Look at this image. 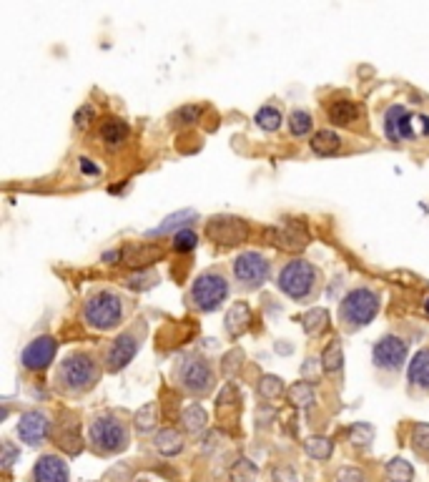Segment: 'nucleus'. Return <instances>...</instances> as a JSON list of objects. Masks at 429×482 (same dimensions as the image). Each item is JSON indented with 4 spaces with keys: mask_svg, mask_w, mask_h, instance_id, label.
I'll use <instances>...</instances> for the list:
<instances>
[{
    "mask_svg": "<svg viewBox=\"0 0 429 482\" xmlns=\"http://www.w3.org/2000/svg\"><path fill=\"white\" fill-rule=\"evenodd\" d=\"M319 279L317 266L304 259H297V261H289L284 269L279 271V289L284 291L286 297L291 299H306L314 291Z\"/></svg>",
    "mask_w": 429,
    "mask_h": 482,
    "instance_id": "1",
    "label": "nucleus"
},
{
    "mask_svg": "<svg viewBox=\"0 0 429 482\" xmlns=\"http://www.w3.org/2000/svg\"><path fill=\"white\" fill-rule=\"evenodd\" d=\"M58 379L63 382V387L71 392H86L91 390L96 379H98V364L91 354L76 352L71 357L63 359L58 370Z\"/></svg>",
    "mask_w": 429,
    "mask_h": 482,
    "instance_id": "2",
    "label": "nucleus"
},
{
    "mask_svg": "<svg viewBox=\"0 0 429 482\" xmlns=\"http://www.w3.org/2000/svg\"><path fill=\"white\" fill-rule=\"evenodd\" d=\"M379 311V297L374 291L367 289V286H359V289H351L347 297L342 299V307H339V317L347 322V327H364L376 317Z\"/></svg>",
    "mask_w": 429,
    "mask_h": 482,
    "instance_id": "3",
    "label": "nucleus"
},
{
    "mask_svg": "<svg viewBox=\"0 0 429 482\" xmlns=\"http://www.w3.org/2000/svg\"><path fill=\"white\" fill-rule=\"evenodd\" d=\"M121 317H123V304H121V299L113 291L93 294L86 302V309H83V319L91 324L93 329H100V332L119 327Z\"/></svg>",
    "mask_w": 429,
    "mask_h": 482,
    "instance_id": "4",
    "label": "nucleus"
},
{
    "mask_svg": "<svg viewBox=\"0 0 429 482\" xmlns=\"http://www.w3.org/2000/svg\"><path fill=\"white\" fill-rule=\"evenodd\" d=\"M229 297V282L218 271H204L191 284V302L196 309L211 311Z\"/></svg>",
    "mask_w": 429,
    "mask_h": 482,
    "instance_id": "5",
    "label": "nucleus"
},
{
    "mask_svg": "<svg viewBox=\"0 0 429 482\" xmlns=\"http://www.w3.org/2000/svg\"><path fill=\"white\" fill-rule=\"evenodd\" d=\"M91 442L100 452L113 455V452H121V449L128 447V429L121 420L103 415L91 424Z\"/></svg>",
    "mask_w": 429,
    "mask_h": 482,
    "instance_id": "6",
    "label": "nucleus"
},
{
    "mask_svg": "<svg viewBox=\"0 0 429 482\" xmlns=\"http://www.w3.org/2000/svg\"><path fill=\"white\" fill-rule=\"evenodd\" d=\"M271 264L269 259H264L256 251H244L234 259V277L238 279V284H244L246 289H256L269 279Z\"/></svg>",
    "mask_w": 429,
    "mask_h": 482,
    "instance_id": "7",
    "label": "nucleus"
},
{
    "mask_svg": "<svg viewBox=\"0 0 429 482\" xmlns=\"http://www.w3.org/2000/svg\"><path fill=\"white\" fill-rule=\"evenodd\" d=\"M206 236L211 239V241H216V244L234 246V244L246 241V236H249V226H246L244 218L213 216V218H209V224H206Z\"/></svg>",
    "mask_w": 429,
    "mask_h": 482,
    "instance_id": "8",
    "label": "nucleus"
},
{
    "mask_svg": "<svg viewBox=\"0 0 429 482\" xmlns=\"http://www.w3.org/2000/svg\"><path fill=\"white\" fill-rule=\"evenodd\" d=\"M371 357H374V364L379 370L387 372H396L402 370V362L407 359V342L399 337H382L374 344L371 350Z\"/></svg>",
    "mask_w": 429,
    "mask_h": 482,
    "instance_id": "9",
    "label": "nucleus"
},
{
    "mask_svg": "<svg viewBox=\"0 0 429 482\" xmlns=\"http://www.w3.org/2000/svg\"><path fill=\"white\" fill-rule=\"evenodd\" d=\"M181 384H184L186 392L191 395H209L213 387V372L209 367V362L204 359H189V362L181 367Z\"/></svg>",
    "mask_w": 429,
    "mask_h": 482,
    "instance_id": "10",
    "label": "nucleus"
},
{
    "mask_svg": "<svg viewBox=\"0 0 429 482\" xmlns=\"http://www.w3.org/2000/svg\"><path fill=\"white\" fill-rule=\"evenodd\" d=\"M55 352H58V344L53 337H35L33 342L28 344L23 354H20V362L23 367L30 372H40L51 367V362L55 359Z\"/></svg>",
    "mask_w": 429,
    "mask_h": 482,
    "instance_id": "11",
    "label": "nucleus"
},
{
    "mask_svg": "<svg viewBox=\"0 0 429 482\" xmlns=\"http://www.w3.org/2000/svg\"><path fill=\"white\" fill-rule=\"evenodd\" d=\"M384 133L387 139L399 144V141H412L414 136V113H410L404 106H392L384 116Z\"/></svg>",
    "mask_w": 429,
    "mask_h": 482,
    "instance_id": "12",
    "label": "nucleus"
},
{
    "mask_svg": "<svg viewBox=\"0 0 429 482\" xmlns=\"http://www.w3.org/2000/svg\"><path fill=\"white\" fill-rule=\"evenodd\" d=\"M266 239L284 251H301L309 244V232L301 224H291L289 221L284 226H271V229H266Z\"/></svg>",
    "mask_w": 429,
    "mask_h": 482,
    "instance_id": "13",
    "label": "nucleus"
},
{
    "mask_svg": "<svg viewBox=\"0 0 429 482\" xmlns=\"http://www.w3.org/2000/svg\"><path fill=\"white\" fill-rule=\"evenodd\" d=\"M51 432V422L48 417L38 410H28L20 415L18 420V437L26 445H40Z\"/></svg>",
    "mask_w": 429,
    "mask_h": 482,
    "instance_id": "14",
    "label": "nucleus"
},
{
    "mask_svg": "<svg viewBox=\"0 0 429 482\" xmlns=\"http://www.w3.org/2000/svg\"><path fill=\"white\" fill-rule=\"evenodd\" d=\"M136 352H139V339H136V334H133V332L121 334V337L111 344V350H108L106 370L108 372H121L125 364L136 357Z\"/></svg>",
    "mask_w": 429,
    "mask_h": 482,
    "instance_id": "15",
    "label": "nucleus"
},
{
    "mask_svg": "<svg viewBox=\"0 0 429 482\" xmlns=\"http://www.w3.org/2000/svg\"><path fill=\"white\" fill-rule=\"evenodd\" d=\"M33 482H68V465L55 455H43L33 467Z\"/></svg>",
    "mask_w": 429,
    "mask_h": 482,
    "instance_id": "16",
    "label": "nucleus"
},
{
    "mask_svg": "<svg viewBox=\"0 0 429 482\" xmlns=\"http://www.w3.org/2000/svg\"><path fill=\"white\" fill-rule=\"evenodd\" d=\"M121 257H123L125 264L131 266H146L151 264V261H159L164 257V249L161 246H141V244H128L123 251H121Z\"/></svg>",
    "mask_w": 429,
    "mask_h": 482,
    "instance_id": "17",
    "label": "nucleus"
},
{
    "mask_svg": "<svg viewBox=\"0 0 429 482\" xmlns=\"http://www.w3.org/2000/svg\"><path fill=\"white\" fill-rule=\"evenodd\" d=\"M251 322V309H249V304L244 302H236L229 309V314H226V332L231 334V337H238L241 332H246V327H249Z\"/></svg>",
    "mask_w": 429,
    "mask_h": 482,
    "instance_id": "18",
    "label": "nucleus"
},
{
    "mask_svg": "<svg viewBox=\"0 0 429 482\" xmlns=\"http://www.w3.org/2000/svg\"><path fill=\"white\" fill-rule=\"evenodd\" d=\"M193 218H196V212L193 209H184V212H176L171 214V216H166L164 224H159L156 229H151V236H164V234L168 232H184L186 224H191Z\"/></svg>",
    "mask_w": 429,
    "mask_h": 482,
    "instance_id": "19",
    "label": "nucleus"
},
{
    "mask_svg": "<svg viewBox=\"0 0 429 482\" xmlns=\"http://www.w3.org/2000/svg\"><path fill=\"white\" fill-rule=\"evenodd\" d=\"M156 449H159L161 455H166V457L179 455L181 449H184V437H181L179 432H176V429H171V427L161 429L159 435H156Z\"/></svg>",
    "mask_w": 429,
    "mask_h": 482,
    "instance_id": "20",
    "label": "nucleus"
},
{
    "mask_svg": "<svg viewBox=\"0 0 429 482\" xmlns=\"http://www.w3.org/2000/svg\"><path fill=\"white\" fill-rule=\"evenodd\" d=\"M410 382L414 387H429V350L417 352L410 362Z\"/></svg>",
    "mask_w": 429,
    "mask_h": 482,
    "instance_id": "21",
    "label": "nucleus"
},
{
    "mask_svg": "<svg viewBox=\"0 0 429 482\" xmlns=\"http://www.w3.org/2000/svg\"><path fill=\"white\" fill-rule=\"evenodd\" d=\"M339 136L334 131H319L314 133V139H311V151L319 153V156H331V153L339 151Z\"/></svg>",
    "mask_w": 429,
    "mask_h": 482,
    "instance_id": "22",
    "label": "nucleus"
},
{
    "mask_svg": "<svg viewBox=\"0 0 429 482\" xmlns=\"http://www.w3.org/2000/svg\"><path fill=\"white\" fill-rule=\"evenodd\" d=\"M125 136H128V123L121 119H108L100 126V139L108 146H119L121 141H125Z\"/></svg>",
    "mask_w": 429,
    "mask_h": 482,
    "instance_id": "23",
    "label": "nucleus"
},
{
    "mask_svg": "<svg viewBox=\"0 0 429 482\" xmlns=\"http://www.w3.org/2000/svg\"><path fill=\"white\" fill-rule=\"evenodd\" d=\"M181 420H184V427L189 429L191 435H198L201 429H206L209 415H206V410L201 407V404H191V407H186V410H184Z\"/></svg>",
    "mask_w": 429,
    "mask_h": 482,
    "instance_id": "24",
    "label": "nucleus"
},
{
    "mask_svg": "<svg viewBox=\"0 0 429 482\" xmlns=\"http://www.w3.org/2000/svg\"><path fill=\"white\" fill-rule=\"evenodd\" d=\"M357 106L351 103V101H334L329 106V119L334 121L337 126H347V123H351V121L357 119Z\"/></svg>",
    "mask_w": 429,
    "mask_h": 482,
    "instance_id": "25",
    "label": "nucleus"
},
{
    "mask_svg": "<svg viewBox=\"0 0 429 482\" xmlns=\"http://www.w3.org/2000/svg\"><path fill=\"white\" fill-rule=\"evenodd\" d=\"M344 364V350H342V342L339 339H331L326 344V350L322 352V367L326 372H339Z\"/></svg>",
    "mask_w": 429,
    "mask_h": 482,
    "instance_id": "26",
    "label": "nucleus"
},
{
    "mask_svg": "<svg viewBox=\"0 0 429 482\" xmlns=\"http://www.w3.org/2000/svg\"><path fill=\"white\" fill-rule=\"evenodd\" d=\"M306 455L314 457V460H329L331 452H334V445H331L329 437H309L304 442Z\"/></svg>",
    "mask_w": 429,
    "mask_h": 482,
    "instance_id": "27",
    "label": "nucleus"
},
{
    "mask_svg": "<svg viewBox=\"0 0 429 482\" xmlns=\"http://www.w3.org/2000/svg\"><path fill=\"white\" fill-rule=\"evenodd\" d=\"M387 477H389V482H412L414 480V470L404 457H394L387 465Z\"/></svg>",
    "mask_w": 429,
    "mask_h": 482,
    "instance_id": "28",
    "label": "nucleus"
},
{
    "mask_svg": "<svg viewBox=\"0 0 429 482\" xmlns=\"http://www.w3.org/2000/svg\"><path fill=\"white\" fill-rule=\"evenodd\" d=\"M289 402L297 404V407H311L314 404V387L309 382H297L289 387Z\"/></svg>",
    "mask_w": 429,
    "mask_h": 482,
    "instance_id": "29",
    "label": "nucleus"
},
{
    "mask_svg": "<svg viewBox=\"0 0 429 482\" xmlns=\"http://www.w3.org/2000/svg\"><path fill=\"white\" fill-rule=\"evenodd\" d=\"M326 322H329L326 309H311L301 317V327H304L306 334H317V332L326 329Z\"/></svg>",
    "mask_w": 429,
    "mask_h": 482,
    "instance_id": "30",
    "label": "nucleus"
},
{
    "mask_svg": "<svg viewBox=\"0 0 429 482\" xmlns=\"http://www.w3.org/2000/svg\"><path fill=\"white\" fill-rule=\"evenodd\" d=\"M256 126L264 131H277L281 126V111L274 106H261L256 111Z\"/></svg>",
    "mask_w": 429,
    "mask_h": 482,
    "instance_id": "31",
    "label": "nucleus"
},
{
    "mask_svg": "<svg viewBox=\"0 0 429 482\" xmlns=\"http://www.w3.org/2000/svg\"><path fill=\"white\" fill-rule=\"evenodd\" d=\"M256 475H259L256 465L251 463V460H246V457L236 460L231 467V482H256Z\"/></svg>",
    "mask_w": 429,
    "mask_h": 482,
    "instance_id": "32",
    "label": "nucleus"
},
{
    "mask_svg": "<svg viewBox=\"0 0 429 482\" xmlns=\"http://www.w3.org/2000/svg\"><path fill=\"white\" fill-rule=\"evenodd\" d=\"M311 126H314V121H311V116L306 111H301V108L291 111V116H289V131L294 133V136H306V133L311 131Z\"/></svg>",
    "mask_w": 429,
    "mask_h": 482,
    "instance_id": "33",
    "label": "nucleus"
},
{
    "mask_svg": "<svg viewBox=\"0 0 429 482\" xmlns=\"http://www.w3.org/2000/svg\"><path fill=\"white\" fill-rule=\"evenodd\" d=\"M156 427V404L148 402L136 412V429L139 432H151Z\"/></svg>",
    "mask_w": 429,
    "mask_h": 482,
    "instance_id": "34",
    "label": "nucleus"
},
{
    "mask_svg": "<svg viewBox=\"0 0 429 482\" xmlns=\"http://www.w3.org/2000/svg\"><path fill=\"white\" fill-rule=\"evenodd\" d=\"M349 440H351L354 445H369V442H374V427H371L369 422H357V424H351Z\"/></svg>",
    "mask_w": 429,
    "mask_h": 482,
    "instance_id": "35",
    "label": "nucleus"
},
{
    "mask_svg": "<svg viewBox=\"0 0 429 482\" xmlns=\"http://www.w3.org/2000/svg\"><path fill=\"white\" fill-rule=\"evenodd\" d=\"M281 390H284V384H281V379L274 375H266L261 377V382H259V392H261V397H266V399H274V397L281 395Z\"/></svg>",
    "mask_w": 429,
    "mask_h": 482,
    "instance_id": "36",
    "label": "nucleus"
},
{
    "mask_svg": "<svg viewBox=\"0 0 429 482\" xmlns=\"http://www.w3.org/2000/svg\"><path fill=\"white\" fill-rule=\"evenodd\" d=\"M196 244H198V236L191 229H184V232L173 234V249L176 251H191Z\"/></svg>",
    "mask_w": 429,
    "mask_h": 482,
    "instance_id": "37",
    "label": "nucleus"
},
{
    "mask_svg": "<svg viewBox=\"0 0 429 482\" xmlns=\"http://www.w3.org/2000/svg\"><path fill=\"white\" fill-rule=\"evenodd\" d=\"M412 442H414L417 452H429V424L419 422L412 429Z\"/></svg>",
    "mask_w": 429,
    "mask_h": 482,
    "instance_id": "38",
    "label": "nucleus"
},
{
    "mask_svg": "<svg viewBox=\"0 0 429 482\" xmlns=\"http://www.w3.org/2000/svg\"><path fill=\"white\" fill-rule=\"evenodd\" d=\"M156 274L153 271H141V274H133V277L125 279V286H131V289H148V286L156 284Z\"/></svg>",
    "mask_w": 429,
    "mask_h": 482,
    "instance_id": "39",
    "label": "nucleus"
},
{
    "mask_svg": "<svg viewBox=\"0 0 429 482\" xmlns=\"http://www.w3.org/2000/svg\"><path fill=\"white\" fill-rule=\"evenodd\" d=\"M58 445L66 449V452H71V455H78L80 447H83V442H80V435H76V432H66V435H60Z\"/></svg>",
    "mask_w": 429,
    "mask_h": 482,
    "instance_id": "40",
    "label": "nucleus"
},
{
    "mask_svg": "<svg viewBox=\"0 0 429 482\" xmlns=\"http://www.w3.org/2000/svg\"><path fill=\"white\" fill-rule=\"evenodd\" d=\"M201 113H204L201 106H184L181 111H176L173 119L179 121V123H196V121L201 119Z\"/></svg>",
    "mask_w": 429,
    "mask_h": 482,
    "instance_id": "41",
    "label": "nucleus"
},
{
    "mask_svg": "<svg viewBox=\"0 0 429 482\" xmlns=\"http://www.w3.org/2000/svg\"><path fill=\"white\" fill-rule=\"evenodd\" d=\"M93 119H96V111L86 103V106H80L78 113H76V126H78V128H88Z\"/></svg>",
    "mask_w": 429,
    "mask_h": 482,
    "instance_id": "42",
    "label": "nucleus"
},
{
    "mask_svg": "<svg viewBox=\"0 0 429 482\" xmlns=\"http://www.w3.org/2000/svg\"><path fill=\"white\" fill-rule=\"evenodd\" d=\"M15 457H18V449H15L10 442H3V457H0V463H3V470H10V467H13Z\"/></svg>",
    "mask_w": 429,
    "mask_h": 482,
    "instance_id": "43",
    "label": "nucleus"
},
{
    "mask_svg": "<svg viewBox=\"0 0 429 482\" xmlns=\"http://www.w3.org/2000/svg\"><path fill=\"white\" fill-rule=\"evenodd\" d=\"M414 136H429V116L427 113H414Z\"/></svg>",
    "mask_w": 429,
    "mask_h": 482,
    "instance_id": "44",
    "label": "nucleus"
},
{
    "mask_svg": "<svg viewBox=\"0 0 429 482\" xmlns=\"http://www.w3.org/2000/svg\"><path fill=\"white\" fill-rule=\"evenodd\" d=\"M337 482H364L362 472L354 467H342L339 470V475H337Z\"/></svg>",
    "mask_w": 429,
    "mask_h": 482,
    "instance_id": "45",
    "label": "nucleus"
},
{
    "mask_svg": "<svg viewBox=\"0 0 429 482\" xmlns=\"http://www.w3.org/2000/svg\"><path fill=\"white\" fill-rule=\"evenodd\" d=\"M78 161H80V171H86V173H98L100 171L98 166L91 164V159H78Z\"/></svg>",
    "mask_w": 429,
    "mask_h": 482,
    "instance_id": "46",
    "label": "nucleus"
},
{
    "mask_svg": "<svg viewBox=\"0 0 429 482\" xmlns=\"http://www.w3.org/2000/svg\"><path fill=\"white\" fill-rule=\"evenodd\" d=\"M119 257H121V254H116V251H108V254H106L103 259H106L108 264H113V259H119Z\"/></svg>",
    "mask_w": 429,
    "mask_h": 482,
    "instance_id": "47",
    "label": "nucleus"
},
{
    "mask_svg": "<svg viewBox=\"0 0 429 482\" xmlns=\"http://www.w3.org/2000/svg\"><path fill=\"white\" fill-rule=\"evenodd\" d=\"M424 309H427V314H429V299H427V302H424Z\"/></svg>",
    "mask_w": 429,
    "mask_h": 482,
    "instance_id": "48",
    "label": "nucleus"
}]
</instances>
